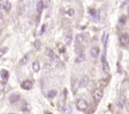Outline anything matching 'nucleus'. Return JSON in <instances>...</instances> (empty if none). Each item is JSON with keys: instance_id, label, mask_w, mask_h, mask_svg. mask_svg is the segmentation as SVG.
<instances>
[{"instance_id": "nucleus-1", "label": "nucleus", "mask_w": 129, "mask_h": 114, "mask_svg": "<svg viewBox=\"0 0 129 114\" xmlns=\"http://www.w3.org/2000/svg\"><path fill=\"white\" fill-rule=\"evenodd\" d=\"M67 96V89L65 88V89H63L61 97H60V99L59 100V101L57 103V109H58V110L60 112H63L64 108H65Z\"/></svg>"}, {"instance_id": "nucleus-2", "label": "nucleus", "mask_w": 129, "mask_h": 114, "mask_svg": "<svg viewBox=\"0 0 129 114\" xmlns=\"http://www.w3.org/2000/svg\"><path fill=\"white\" fill-rule=\"evenodd\" d=\"M89 107V103L86 100L80 99L76 102V108L80 111H84Z\"/></svg>"}, {"instance_id": "nucleus-3", "label": "nucleus", "mask_w": 129, "mask_h": 114, "mask_svg": "<svg viewBox=\"0 0 129 114\" xmlns=\"http://www.w3.org/2000/svg\"><path fill=\"white\" fill-rule=\"evenodd\" d=\"M101 63H102V70L105 73L109 74L110 72V67L109 65V63L106 58V56L104 55H102L101 57Z\"/></svg>"}, {"instance_id": "nucleus-4", "label": "nucleus", "mask_w": 129, "mask_h": 114, "mask_svg": "<svg viewBox=\"0 0 129 114\" xmlns=\"http://www.w3.org/2000/svg\"><path fill=\"white\" fill-rule=\"evenodd\" d=\"M102 97H103V91L101 89L97 88L94 91L92 94V98L95 103H99L102 98Z\"/></svg>"}, {"instance_id": "nucleus-5", "label": "nucleus", "mask_w": 129, "mask_h": 114, "mask_svg": "<svg viewBox=\"0 0 129 114\" xmlns=\"http://www.w3.org/2000/svg\"><path fill=\"white\" fill-rule=\"evenodd\" d=\"M0 8L6 12H9L12 9V4L9 0H0Z\"/></svg>"}, {"instance_id": "nucleus-6", "label": "nucleus", "mask_w": 129, "mask_h": 114, "mask_svg": "<svg viewBox=\"0 0 129 114\" xmlns=\"http://www.w3.org/2000/svg\"><path fill=\"white\" fill-rule=\"evenodd\" d=\"M21 87L22 89L24 90H26V91H28V90H31L33 87V83L30 81V80H24L21 84Z\"/></svg>"}, {"instance_id": "nucleus-7", "label": "nucleus", "mask_w": 129, "mask_h": 114, "mask_svg": "<svg viewBox=\"0 0 129 114\" xmlns=\"http://www.w3.org/2000/svg\"><path fill=\"white\" fill-rule=\"evenodd\" d=\"M88 12H89V14L90 15V16L95 21H97V20L99 19V12L96 9H92V8H90V9H89Z\"/></svg>"}, {"instance_id": "nucleus-8", "label": "nucleus", "mask_w": 129, "mask_h": 114, "mask_svg": "<svg viewBox=\"0 0 129 114\" xmlns=\"http://www.w3.org/2000/svg\"><path fill=\"white\" fill-rule=\"evenodd\" d=\"M21 98V95L19 93H13L9 97V101L11 103H15L18 102Z\"/></svg>"}, {"instance_id": "nucleus-9", "label": "nucleus", "mask_w": 129, "mask_h": 114, "mask_svg": "<svg viewBox=\"0 0 129 114\" xmlns=\"http://www.w3.org/2000/svg\"><path fill=\"white\" fill-rule=\"evenodd\" d=\"M125 104H126V97H125V96L122 94L120 96L119 99H118V101L117 105H118V107L119 109H122V108L124 106Z\"/></svg>"}, {"instance_id": "nucleus-10", "label": "nucleus", "mask_w": 129, "mask_h": 114, "mask_svg": "<svg viewBox=\"0 0 129 114\" xmlns=\"http://www.w3.org/2000/svg\"><path fill=\"white\" fill-rule=\"evenodd\" d=\"M89 84V78L86 76V75H84L82 77V78L80 79V88H86Z\"/></svg>"}, {"instance_id": "nucleus-11", "label": "nucleus", "mask_w": 129, "mask_h": 114, "mask_svg": "<svg viewBox=\"0 0 129 114\" xmlns=\"http://www.w3.org/2000/svg\"><path fill=\"white\" fill-rule=\"evenodd\" d=\"M120 43L122 45H127L129 43V34H123L120 37Z\"/></svg>"}, {"instance_id": "nucleus-12", "label": "nucleus", "mask_w": 129, "mask_h": 114, "mask_svg": "<svg viewBox=\"0 0 129 114\" xmlns=\"http://www.w3.org/2000/svg\"><path fill=\"white\" fill-rule=\"evenodd\" d=\"M0 76H1L3 81L6 83L8 79H9V72L6 69H2L1 72H0Z\"/></svg>"}, {"instance_id": "nucleus-13", "label": "nucleus", "mask_w": 129, "mask_h": 114, "mask_svg": "<svg viewBox=\"0 0 129 114\" xmlns=\"http://www.w3.org/2000/svg\"><path fill=\"white\" fill-rule=\"evenodd\" d=\"M99 52H100V49L99 47H95V46L92 47L90 50V54L93 58H97L99 55Z\"/></svg>"}, {"instance_id": "nucleus-14", "label": "nucleus", "mask_w": 129, "mask_h": 114, "mask_svg": "<svg viewBox=\"0 0 129 114\" xmlns=\"http://www.w3.org/2000/svg\"><path fill=\"white\" fill-rule=\"evenodd\" d=\"M85 51V47L82 45V44H80V45H76L75 46V52L78 55H80V54H83Z\"/></svg>"}, {"instance_id": "nucleus-15", "label": "nucleus", "mask_w": 129, "mask_h": 114, "mask_svg": "<svg viewBox=\"0 0 129 114\" xmlns=\"http://www.w3.org/2000/svg\"><path fill=\"white\" fill-rule=\"evenodd\" d=\"M29 60V54L27 53V54H25L22 58L21 59V60L19 61V65L20 66H24V65H26L28 63Z\"/></svg>"}, {"instance_id": "nucleus-16", "label": "nucleus", "mask_w": 129, "mask_h": 114, "mask_svg": "<svg viewBox=\"0 0 129 114\" xmlns=\"http://www.w3.org/2000/svg\"><path fill=\"white\" fill-rule=\"evenodd\" d=\"M84 41V37L82 34H77L75 38V44L80 45L82 44Z\"/></svg>"}, {"instance_id": "nucleus-17", "label": "nucleus", "mask_w": 129, "mask_h": 114, "mask_svg": "<svg viewBox=\"0 0 129 114\" xmlns=\"http://www.w3.org/2000/svg\"><path fill=\"white\" fill-rule=\"evenodd\" d=\"M85 60H86V55L83 53V54H80L76 57V60H75V63L80 64V63H83Z\"/></svg>"}, {"instance_id": "nucleus-18", "label": "nucleus", "mask_w": 129, "mask_h": 114, "mask_svg": "<svg viewBox=\"0 0 129 114\" xmlns=\"http://www.w3.org/2000/svg\"><path fill=\"white\" fill-rule=\"evenodd\" d=\"M44 8V2L42 1V0H40V1H39V2L38 3V4H37V8H36L37 12H38L39 14H41V12H42Z\"/></svg>"}, {"instance_id": "nucleus-19", "label": "nucleus", "mask_w": 129, "mask_h": 114, "mask_svg": "<svg viewBox=\"0 0 129 114\" xmlns=\"http://www.w3.org/2000/svg\"><path fill=\"white\" fill-rule=\"evenodd\" d=\"M32 69H33V71L35 72H38L41 69V66H40V63L38 61H35L32 64Z\"/></svg>"}, {"instance_id": "nucleus-20", "label": "nucleus", "mask_w": 129, "mask_h": 114, "mask_svg": "<svg viewBox=\"0 0 129 114\" xmlns=\"http://www.w3.org/2000/svg\"><path fill=\"white\" fill-rule=\"evenodd\" d=\"M57 95V91L56 90H50L47 92V97L50 99H53Z\"/></svg>"}, {"instance_id": "nucleus-21", "label": "nucleus", "mask_w": 129, "mask_h": 114, "mask_svg": "<svg viewBox=\"0 0 129 114\" xmlns=\"http://www.w3.org/2000/svg\"><path fill=\"white\" fill-rule=\"evenodd\" d=\"M73 40V37H72V34L70 33H68L67 35H66V37H65V43L67 44V45H70L71 43Z\"/></svg>"}, {"instance_id": "nucleus-22", "label": "nucleus", "mask_w": 129, "mask_h": 114, "mask_svg": "<svg viewBox=\"0 0 129 114\" xmlns=\"http://www.w3.org/2000/svg\"><path fill=\"white\" fill-rule=\"evenodd\" d=\"M31 109V105L29 103H25L24 105H23V106L21 107V110L22 112H30Z\"/></svg>"}, {"instance_id": "nucleus-23", "label": "nucleus", "mask_w": 129, "mask_h": 114, "mask_svg": "<svg viewBox=\"0 0 129 114\" xmlns=\"http://www.w3.org/2000/svg\"><path fill=\"white\" fill-rule=\"evenodd\" d=\"M45 52H46L47 55L49 57L50 59H51V58H52V57L55 55L54 52V51H53L52 49H50V48H47Z\"/></svg>"}, {"instance_id": "nucleus-24", "label": "nucleus", "mask_w": 129, "mask_h": 114, "mask_svg": "<svg viewBox=\"0 0 129 114\" xmlns=\"http://www.w3.org/2000/svg\"><path fill=\"white\" fill-rule=\"evenodd\" d=\"M24 11V5H18L17 7V13L18 14V15H22Z\"/></svg>"}, {"instance_id": "nucleus-25", "label": "nucleus", "mask_w": 129, "mask_h": 114, "mask_svg": "<svg viewBox=\"0 0 129 114\" xmlns=\"http://www.w3.org/2000/svg\"><path fill=\"white\" fill-rule=\"evenodd\" d=\"M50 60H51V62H52L54 64H55V65H57V64H59L60 63V60L59 59V57L57 55H54Z\"/></svg>"}, {"instance_id": "nucleus-26", "label": "nucleus", "mask_w": 129, "mask_h": 114, "mask_svg": "<svg viewBox=\"0 0 129 114\" xmlns=\"http://www.w3.org/2000/svg\"><path fill=\"white\" fill-rule=\"evenodd\" d=\"M34 46H35V48L37 49V50H39L41 49V41L39 40H36L35 43H34Z\"/></svg>"}, {"instance_id": "nucleus-27", "label": "nucleus", "mask_w": 129, "mask_h": 114, "mask_svg": "<svg viewBox=\"0 0 129 114\" xmlns=\"http://www.w3.org/2000/svg\"><path fill=\"white\" fill-rule=\"evenodd\" d=\"M126 20H127L126 16H125V15H122V16L120 17V18H119V20H118V22H119L120 24H122V25H123V24H125Z\"/></svg>"}, {"instance_id": "nucleus-28", "label": "nucleus", "mask_w": 129, "mask_h": 114, "mask_svg": "<svg viewBox=\"0 0 129 114\" xmlns=\"http://www.w3.org/2000/svg\"><path fill=\"white\" fill-rule=\"evenodd\" d=\"M7 51H8V48H7V47L0 49V58H1V57H2L4 54H6Z\"/></svg>"}, {"instance_id": "nucleus-29", "label": "nucleus", "mask_w": 129, "mask_h": 114, "mask_svg": "<svg viewBox=\"0 0 129 114\" xmlns=\"http://www.w3.org/2000/svg\"><path fill=\"white\" fill-rule=\"evenodd\" d=\"M67 13L70 15V16H73L74 15V10L73 9H68V11L67 12Z\"/></svg>"}, {"instance_id": "nucleus-30", "label": "nucleus", "mask_w": 129, "mask_h": 114, "mask_svg": "<svg viewBox=\"0 0 129 114\" xmlns=\"http://www.w3.org/2000/svg\"><path fill=\"white\" fill-rule=\"evenodd\" d=\"M45 24H43L42 26H41V31H40V35H42L44 33V31H45Z\"/></svg>"}, {"instance_id": "nucleus-31", "label": "nucleus", "mask_w": 129, "mask_h": 114, "mask_svg": "<svg viewBox=\"0 0 129 114\" xmlns=\"http://www.w3.org/2000/svg\"><path fill=\"white\" fill-rule=\"evenodd\" d=\"M3 21V15L1 12H0V23H2Z\"/></svg>"}, {"instance_id": "nucleus-32", "label": "nucleus", "mask_w": 129, "mask_h": 114, "mask_svg": "<svg viewBox=\"0 0 129 114\" xmlns=\"http://www.w3.org/2000/svg\"><path fill=\"white\" fill-rule=\"evenodd\" d=\"M126 109H127V112L129 113V100L127 101V104H126Z\"/></svg>"}, {"instance_id": "nucleus-33", "label": "nucleus", "mask_w": 129, "mask_h": 114, "mask_svg": "<svg viewBox=\"0 0 129 114\" xmlns=\"http://www.w3.org/2000/svg\"><path fill=\"white\" fill-rule=\"evenodd\" d=\"M76 27L78 28V29H81V30H83V29H85V28H86V27H80V26H77Z\"/></svg>"}, {"instance_id": "nucleus-34", "label": "nucleus", "mask_w": 129, "mask_h": 114, "mask_svg": "<svg viewBox=\"0 0 129 114\" xmlns=\"http://www.w3.org/2000/svg\"><path fill=\"white\" fill-rule=\"evenodd\" d=\"M129 3V0H125V2L124 3V5H127Z\"/></svg>"}, {"instance_id": "nucleus-35", "label": "nucleus", "mask_w": 129, "mask_h": 114, "mask_svg": "<svg viewBox=\"0 0 129 114\" xmlns=\"http://www.w3.org/2000/svg\"><path fill=\"white\" fill-rule=\"evenodd\" d=\"M18 1H19V2H23L24 0H18Z\"/></svg>"}, {"instance_id": "nucleus-36", "label": "nucleus", "mask_w": 129, "mask_h": 114, "mask_svg": "<svg viewBox=\"0 0 129 114\" xmlns=\"http://www.w3.org/2000/svg\"><path fill=\"white\" fill-rule=\"evenodd\" d=\"M1 34H2V31H0V36H1Z\"/></svg>"}, {"instance_id": "nucleus-37", "label": "nucleus", "mask_w": 129, "mask_h": 114, "mask_svg": "<svg viewBox=\"0 0 129 114\" xmlns=\"http://www.w3.org/2000/svg\"><path fill=\"white\" fill-rule=\"evenodd\" d=\"M128 12H129V10H128Z\"/></svg>"}]
</instances>
